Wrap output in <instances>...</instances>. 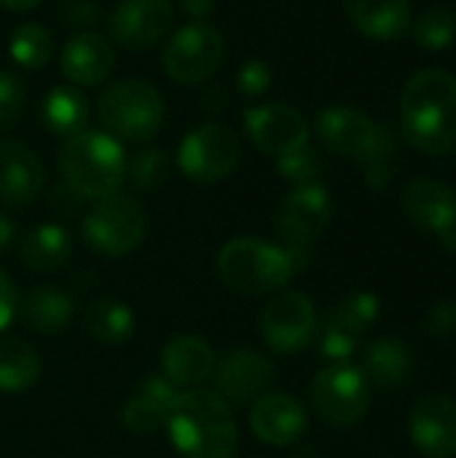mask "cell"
<instances>
[{
  "label": "cell",
  "mask_w": 456,
  "mask_h": 458,
  "mask_svg": "<svg viewBox=\"0 0 456 458\" xmlns=\"http://www.w3.org/2000/svg\"><path fill=\"white\" fill-rule=\"evenodd\" d=\"M400 129L411 148L443 156L456 148V78L430 67L414 72L400 91Z\"/></svg>",
  "instance_id": "obj_1"
},
{
  "label": "cell",
  "mask_w": 456,
  "mask_h": 458,
  "mask_svg": "<svg viewBox=\"0 0 456 458\" xmlns=\"http://www.w3.org/2000/svg\"><path fill=\"white\" fill-rule=\"evenodd\" d=\"M167 432L185 458H234L239 445L231 405L210 389H185L169 413Z\"/></svg>",
  "instance_id": "obj_2"
},
{
  "label": "cell",
  "mask_w": 456,
  "mask_h": 458,
  "mask_svg": "<svg viewBox=\"0 0 456 458\" xmlns=\"http://www.w3.org/2000/svg\"><path fill=\"white\" fill-rule=\"evenodd\" d=\"M301 268L298 247L282 250L261 239H231L215 258V271L220 282L239 295H269L282 290Z\"/></svg>",
  "instance_id": "obj_3"
},
{
  "label": "cell",
  "mask_w": 456,
  "mask_h": 458,
  "mask_svg": "<svg viewBox=\"0 0 456 458\" xmlns=\"http://www.w3.org/2000/svg\"><path fill=\"white\" fill-rule=\"evenodd\" d=\"M62 182L81 199H105L126 182V153L116 137L99 129H83L65 140L59 150Z\"/></svg>",
  "instance_id": "obj_4"
},
{
  "label": "cell",
  "mask_w": 456,
  "mask_h": 458,
  "mask_svg": "<svg viewBox=\"0 0 456 458\" xmlns=\"http://www.w3.org/2000/svg\"><path fill=\"white\" fill-rule=\"evenodd\" d=\"M97 115L110 137L148 142L164 123V99L161 91L148 81H118L99 97Z\"/></svg>",
  "instance_id": "obj_5"
},
{
  "label": "cell",
  "mask_w": 456,
  "mask_h": 458,
  "mask_svg": "<svg viewBox=\"0 0 456 458\" xmlns=\"http://www.w3.org/2000/svg\"><path fill=\"white\" fill-rule=\"evenodd\" d=\"M314 129L325 148L355 161L368 164L376 158H392L395 153L392 134L384 126H379L371 115L349 105H331L320 110Z\"/></svg>",
  "instance_id": "obj_6"
},
{
  "label": "cell",
  "mask_w": 456,
  "mask_h": 458,
  "mask_svg": "<svg viewBox=\"0 0 456 458\" xmlns=\"http://www.w3.org/2000/svg\"><path fill=\"white\" fill-rule=\"evenodd\" d=\"M239 158H242L239 137L228 123L220 121H207L191 129L177 148L180 172L199 185H212L226 180L237 169Z\"/></svg>",
  "instance_id": "obj_7"
},
{
  "label": "cell",
  "mask_w": 456,
  "mask_h": 458,
  "mask_svg": "<svg viewBox=\"0 0 456 458\" xmlns=\"http://www.w3.org/2000/svg\"><path fill=\"white\" fill-rule=\"evenodd\" d=\"M83 236L94 252L105 258H121L142 242L145 212L134 199L121 193L97 199L83 217Z\"/></svg>",
  "instance_id": "obj_8"
},
{
  "label": "cell",
  "mask_w": 456,
  "mask_h": 458,
  "mask_svg": "<svg viewBox=\"0 0 456 458\" xmlns=\"http://www.w3.org/2000/svg\"><path fill=\"white\" fill-rule=\"evenodd\" d=\"M226 59V40L220 30L204 21L180 27L164 46V72L177 83H202L212 78Z\"/></svg>",
  "instance_id": "obj_9"
},
{
  "label": "cell",
  "mask_w": 456,
  "mask_h": 458,
  "mask_svg": "<svg viewBox=\"0 0 456 458\" xmlns=\"http://www.w3.org/2000/svg\"><path fill=\"white\" fill-rule=\"evenodd\" d=\"M312 403L325 424L352 427L366 416L371 405V381L355 365H331L314 378Z\"/></svg>",
  "instance_id": "obj_10"
},
{
  "label": "cell",
  "mask_w": 456,
  "mask_h": 458,
  "mask_svg": "<svg viewBox=\"0 0 456 458\" xmlns=\"http://www.w3.org/2000/svg\"><path fill=\"white\" fill-rule=\"evenodd\" d=\"M261 333L271 352L298 354L317 335V311L314 303L298 293L288 290L271 298L261 314Z\"/></svg>",
  "instance_id": "obj_11"
},
{
  "label": "cell",
  "mask_w": 456,
  "mask_h": 458,
  "mask_svg": "<svg viewBox=\"0 0 456 458\" xmlns=\"http://www.w3.org/2000/svg\"><path fill=\"white\" fill-rule=\"evenodd\" d=\"M331 217H333V201L325 185L320 182L296 185L280 204L277 233L290 247L304 250L325 233Z\"/></svg>",
  "instance_id": "obj_12"
},
{
  "label": "cell",
  "mask_w": 456,
  "mask_h": 458,
  "mask_svg": "<svg viewBox=\"0 0 456 458\" xmlns=\"http://www.w3.org/2000/svg\"><path fill=\"white\" fill-rule=\"evenodd\" d=\"M172 21V0H121L108 19V30L118 46L129 51H145L167 38Z\"/></svg>",
  "instance_id": "obj_13"
},
{
  "label": "cell",
  "mask_w": 456,
  "mask_h": 458,
  "mask_svg": "<svg viewBox=\"0 0 456 458\" xmlns=\"http://www.w3.org/2000/svg\"><path fill=\"white\" fill-rule=\"evenodd\" d=\"M245 129L253 145L274 158L309 142V123L301 110L285 102H269L245 113Z\"/></svg>",
  "instance_id": "obj_14"
},
{
  "label": "cell",
  "mask_w": 456,
  "mask_h": 458,
  "mask_svg": "<svg viewBox=\"0 0 456 458\" xmlns=\"http://www.w3.org/2000/svg\"><path fill=\"white\" fill-rule=\"evenodd\" d=\"M212 381L226 403L247 405L269 392L274 384V365L253 349H234L215 362Z\"/></svg>",
  "instance_id": "obj_15"
},
{
  "label": "cell",
  "mask_w": 456,
  "mask_h": 458,
  "mask_svg": "<svg viewBox=\"0 0 456 458\" xmlns=\"http://www.w3.org/2000/svg\"><path fill=\"white\" fill-rule=\"evenodd\" d=\"M411 443L427 458L456 456V403L443 394H425L411 408Z\"/></svg>",
  "instance_id": "obj_16"
},
{
  "label": "cell",
  "mask_w": 456,
  "mask_h": 458,
  "mask_svg": "<svg viewBox=\"0 0 456 458\" xmlns=\"http://www.w3.org/2000/svg\"><path fill=\"white\" fill-rule=\"evenodd\" d=\"M250 429L261 443L285 448L306 432V411L296 397L285 392H271L253 403Z\"/></svg>",
  "instance_id": "obj_17"
},
{
  "label": "cell",
  "mask_w": 456,
  "mask_h": 458,
  "mask_svg": "<svg viewBox=\"0 0 456 458\" xmlns=\"http://www.w3.org/2000/svg\"><path fill=\"white\" fill-rule=\"evenodd\" d=\"M46 182L40 158L19 140H0V201L8 207L32 204Z\"/></svg>",
  "instance_id": "obj_18"
},
{
  "label": "cell",
  "mask_w": 456,
  "mask_h": 458,
  "mask_svg": "<svg viewBox=\"0 0 456 458\" xmlns=\"http://www.w3.org/2000/svg\"><path fill=\"white\" fill-rule=\"evenodd\" d=\"M403 212L417 228L441 236L456 228V191L441 180L417 177L403 191Z\"/></svg>",
  "instance_id": "obj_19"
},
{
  "label": "cell",
  "mask_w": 456,
  "mask_h": 458,
  "mask_svg": "<svg viewBox=\"0 0 456 458\" xmlns=\"http://www.w3.org/2000/svg\"><path fill=\"white\" fill-rule=\"evenodd\" d=\"M59 70L75 86H99L113 70V48L97 32H78L62 46Z\"/></svg>",
  "instance_id": "obj_20"
},
{
  "label": "cell",
  "mask_w": 456,
  "mask_h": 458,
  "mask_svg": "<svg viewBox=\"0 0 456 458\" xmlns=\"http://www.w3.org/2000/svg\"><path fill=\"white\" fill-rule=\"evenodd\" d=\"M215 352L199 335H177L161 352L164 378L177 389H196L199 384L212 378Z\"/></svg>",
  "instance_id": "obj_21"
},
{
  "label": "cell",
  "mask_w": 456,
  "mask_h": 458,
  "mask_svg": "<svg viewBox=\"0 0 456 458\" xmlns=\"http://www.w3.org/2000/svg\"><path fill=\"white\" fill-rule=\"evenodd\" d=\"M177 397H180L177 386H172L161 376H151L142 381L137 394L124 403L121 421L134 435H151V432L167 427Z\"/></svg>",
  "instance_id": "obj_22"
},
{
  "label": "cell",
  "mask_w": 456,
  "mask_h": 458,
  "mask_svg": "<svg viewBox=\"0 0 456 458\" xmlns=\"http://www.w3.org/2000/svg\"><path fill=\"white\" fill-rule=\"evenodd\" d=\"M357 32L371 40H398L411 30V0H344Z\"/></svg>",
  "instance_id": "obj_23"
},
{
  "label": "cell",
  "mask_w": 456,
  "mask_h": 458,
  "mask_svg": "<svg viewBox=\"0 0 456 458\" xmlns=\"http://www.w3.org/2000/svg\"><path fill=\"white\" fill-rule=\"evenodd\" d=\"M16 309L30 330L51 335L59 333L65 325H70L75 301L70 293L59 290L56 284H35L24 293Z\"/></svg>",
  "instance_id": "obj_24"
},
{
  "label": "cell",
  "mask_w": 456,
  "mask_h": 458,
  "mask_svg": "<svg viewBox=\"0 0 456 458\" xmlns=\"http://www.w3.org/2000/svg\"><path fill=\"white\" fill-rule=\"evenodd\" d=\"M363 373L382 389H398L409 384L414 373V352L400 338H379L366 349Z\"/></svg>",
  "instance_id": "obj_25"
},
{
  "label": "cell",
  "mask_w": 456,
  "mask_h": 458,
  "mask_svg": "<svg viewBox=\"0 0 456 458\" xmlns=\"http://www.w3.org/2000/svg\"><path fill=\"white\" fill-rule=\"evenodd\" d=\"M40 121L48 131L59 134V137H73L78 131L86 129V121H89V102L86 97L75 89V86H67V83H59V86H51L43 99H40Z\"/></svg>",
  "instance_id": "obj_26"
},
{
  "label": "cell",
  "mask_w": 456,
  "mask_h": 458,
  "mask_svg": "<svg viewBox=\"0 0 456 458\" xmlns=\"http://www.w3.org/2000/svg\"><path fill=\"white\" fill-rule=\"evenodd\" d=\"M73 255L70 233L56 223L35 225L22 242V260L32 271H59Z\"/></svg>",
  "instance_id": "obj_27"
},
{
  "label": "cell",
  "mask_w": 456,
  "mask_h": 458,
  "mask_svg": "<svg viewBox=\"0 0 456 458\" xmlns=\"http://www.w3.org/2000/svg\"><path fill=\"white\" fill-rule=\"evenodd\" d=\"M86 333L102 346H121L134 335V314L121 301H94L83 317Z\"/></svg>",
  "instance_id": "obj_28"
},
{
  "label": "cell",
  "mask_w": 456,
  "mask_h": 458,
  "mask_svg": "<svg viewBox=\"0 0 456 458\" xmlns=\"http://www.w3.org/2000/svg\"><path fill=\"white\" fill-rule=\"evenodd\" d=\"M40 378V360L30 344L0 335V392L16 394Z\"/></svg>",
  "instance_id": "obj_29"
},
{
  "label": "cell",
  "mask_w": 456,
  "mask_h": 458,
  "mask_svg": "<svg viewBox=\"0 0 456 458\" xmlns=\"http://www.w3.org/2000/svg\"><path fill=\"white\" fill-rule=\"evenodd\" d=\"M8 54L16 64H22L27 70H40L51 62V54H54L51 32L38 21H24L13 30Z\"/></svg>",
  "instance_id": "obj_30"
},
{
  "label": "cell",
  "mask_w": 456,
  "mask_h": 458,
  "mask_svg": "<svg viewBox=\"0 0 456 458\" xmlns=\"http://www.w3.org/2000/svg\"><path fill=\"white\" fill-rule=\"evenodd\" d=\"M414 43L425 51H443L456 40V11L446 5H433L417 19H411Z\"/></svg>",
  "instance_id": "obj_31"
},
{
  "label": "cell",
  "mask_w": 456,
  "mask_h": 458,
  "mask_svg": "<svg viewBox=\"0 0 456 458\" xmlns=\"http://www.w3.org/2000/svg\"><path fill=\"white\" fill-rule=\"evenodd\" d=\"M167 174H169V158L159 148H145L132 158H126V180L142 193L159 191Z\"/></svg>",
  "instance_id": "obj_32"
},
{
  "label": "cell",
  "mask_w": 456,
  "mask_h": 458,
  "mask_svg": "<svg viewBox=\"0 0 456 458\" xmlns=\"http://www.w3.org/2000/svg\"><path fill=\"white\" fill-rule=\"evenodd\" d=\"M347 327H352L357 335H363L368 327H374L376 325V319L382 317V301L374 295V293H368V290H355V293H349L341 303H339V309L333 311Z\"/></svg>",
  "instance_id": "obj_33"
},
{
  "label": "cell",
  "mask_w": 456,
  "mask_h": 458,
  "mask_svg": "<svg viewBox=\"0 0 456 458\" xmlns=\"http://www.w3.org/2000/svg\"><path fill=\"white\" fill-rule=\"evenodd\" d=\"M357 349H360V335L352 327H347L336 314H331L320 333V354L333 365H339L347 362Z\"/></svg>",
  "instance_id": "obj_34"
},
{
  "label": "cell",
  "mask_w": 456,
  "mask_h": 458,
  "mask_svg": "<svg viewBox=\"0 0 456 458\" xmlns=\"http://www.w3.org/2000/svg\"><path fill=\"white\" fill-rule=\"evenodd\" d=\"M323 169H325L323 166V158H320V153L314 148H309V142L277 158V172L285 180L296 182V185L317 182V177L323 174Z\"/></svg>",
  "instance_id": "obj_35"
},
{
  "label": "cell",
  "mask_w": 456,
  "mask_h": 458,
  "mask_svg": "<svg viewBox=\"0 0 456 458\" xmlns=\"http://www.w3.org/2000/svg\"><path fill=\"white\" fill-rule=\"evenodd\" d=\"M24 105L27 91L22 78L11 70H0V134L16 126V121L24 113Z\"/></svg>",
  "instance_id": "obj_36"
},
{
  "label": "cell",
  "mask_w": 456,
  "mask_h": 458,
  "mask_svg": "<svg viewBox=\"0 0 456 458\" xmlns=\"http://www.w3.org/2000/svg\"><path fill=\"white\" fill-rule=\"evenodd\" d=\"M271 67L263 59H245L237 70V89L247 97H258L271 86Z\"/></svg>",
  "instance_id": "obj_37"
},
{
  "label": "cell",
  "mask_w": 456,
  "mask_h": 458,
  "mask_svg": "<svg viewBox=\"0 0 456 458\" xmlns=\"http://www.w3.org/2000/svg\"><path fill=\"white\" fill-rule=\"evenodd\" d=\"M425 333L435 341H456V303L443 301L435 303L425 314Z\"/></svg>",
  "instance_id": "obj_38"
},
{
  "label": "cell",
  "mask_w": 456,
  "mask_h": 458,
  "mask_svg": "<svg viewBox=\"0 0 456 458\" xmlns=\"http://www.w3.org/2000/svg\"><path fill=\"white\" fill-rule=\"evenodd\" d=\"M62 21L73 27H91L99 19V5L94 0H67L62 5Z\"/></svg>",
  "instance_id": "obj_39"
},
{
  "label": "cell",
  "mask_w": 456,
  "mask_h": 458,
  "mask_svg": "<svg viewBox=\"0 0 456 458\" xmlns=\"http://www.w3.org/2000/svg\"><path fill=\"white\" fill-rule=\"evenodd\" d=\"M16 306H19V295H16V287L11 282V276L5 271H0V330H5L16 314Z\"/></svg>",
  "instance_id": "obj_40"
},
{
  "label": "cell",
  "mask_w": 456,
  "mask_h": 458,
  "mask_svg": "<svg viewBox=\"0 0 456 458\" xmlns=\"http://www.w3.org/2000/svg\"><path fill=\"white\" fill-rule=\"evenodd\" d=\"M180 5H183V11H185L194 21H204V19L212 16L218 0H180Z\"/></svg>",
  "instance_id": "obj_41"
},
{
  "label": "cell",
  "mask_w": 456,
  "mask_h": 458,
  "mask_svg": "<svg viewBox=\"0 0 456 458\" xmlns=\"http://www.w3.org/2000/svg\"><path fill=\"white\" fill-rule=\"evenodd\" d=\"M13 233H16V228H13V223H11V217L0 215V252H5V250L11 247Z\"/></svg>",
  "instance_id": "obj_42"
},
{
  "label": "cell",
  "mask_w": 456,
  "mask_h": 458,
  "mask_svg": "<svg viewBox=\"0 0 456 458\" xmlns=\"http://www.w3.org/2000/svg\"><path fill=\"white\" fill-rule=\"evenodd\" d=\"M43 0H0V5L11 8V11H27V8H35L40 5Z\"/></svg>",
  "instance_id": "obj_43"
},
{
  "label": "cell",
  "mask_w": 456,
  "mask_h": 458,
  "mask_svg": "<svg viewBox=\"0 0 456 458\" xmlns=\"http://www.w3.org/2000/svg\"><path fill=\"white\" fill-rule=\"evenodd\" d=\"M438 242H441V247H443L446 252H456V228L443 231V233L438 236Z\"/></svg>",
  "instance_id": "obj_44"
}]
</instances>
